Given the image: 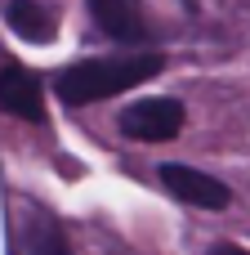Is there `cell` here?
I'll list each match as a JSON object with an SVG mask.
<instances>
[{
	"label": "cell",
	"instance_id": "1",
	"mask_svg": "<svg viewBox=\"0 0 250 255\" xmlns=\"http://www.w3.org/2000/svg\"><path fill=\"white\" fill-rule=\"evenodd\" d=\"M166 58L161 54H116V58H85V63H72L58 72L54 90L63 103L72 108H85V103H98V99H112V94H125L152 76H161Z\"/></svg>",
	"mask_w": 250,
	"mask_h": 255
},
{
	"label": "cell",
	"instance_id": "2",
	"mask_svg": "<svg viewBox=\"0 0 250 255\" xmlns=\"http://www.w3.org/2000/svg\"><path fill=\"white\" fill-rule=\"evenodd\" d=\"M183 117H188V112H183L179 99L152 94V99L130 103V108L116 117V126H121V134L134 139V143H170V139L183 130Z\"/></svg>",
	"mask_w": 250,
	"mask_h": 255
},
{
	"label": "cell",
	"instance_id": "3",
	"mask_svg": "<svg viewBox=\"0 0 250 255\" xmlns=\"http://www.w3.org/2000/svg\"><path fill=\"white\" fill-rule=\"evenodd\" d=\"M9 255H72V242L49 211L18 206L9 220Z\"/></svg>",
	"mask_w": 250,
	"mask_h": 255
},
{
	"label": "cell",
	"instance_id": "4",
	"mask_svg": "<svg viewBox=\"0 0 250 255\" xmlns=\"http://www.w3.org/2000/svg\"><path fill=\"white\" fill-rule=\"evenodd\" d=\"M157 175H161V184H166L170 197H179V202H188V206H197V211H228V206H233V188H228L224 179L197 170V166L166 161Z\"/></svg>",
	"mask_w": 250,
	"mask_h": 255
},
{
	"label": "cell",
	"instance_id": "5",
	"mask_svg": "<svg viewBox=\"0 0 250 255\" xmlns=\"http://www.w3.org/2000/svg\"><path fill=\"white\" fill-rule=\"evenodd\" d=\"M89 18L98 22L103 36H112L116 45H143L152 31H148V18L139 9V0H89Z\"/></svg>",
	"mask_w": 250,
	"mask_h": 255
},
{
	"label": "cell",
	"instance_id": "6",
	"mask_svg": "<svg viewBox=\"0 0 250 255\" xmlns=\"http://www.w3.org/2000/svg\"><path fill=\"white\" fill-rule=\"evenodd\" d=\"M0 108H4L9 117H18V121H40V117H45L40 81H36L27 67H18V63L0 67Z\"/></svg>",
	"mask_w": 250,
	"mask_h": 255
},
{
	"label": "cell",
	"instance_id": "7",
	"mask_svg": "<svg viewBox=\"0 0 250 255\" xmlns=\"http://www.w3.org/2000/svg\"><path fill=\"white\" fill-rule=\"evenodd\" d=\"M4 18H9V27L22 40H36V45H49L54 40V13L40 0H9L4 4Z\"/></svg>",
	"mask_w": 250,
	"mask_h": 255
},
{
	"label": "cell",
	"instance_id": "8",
	"mask_svg": "<svg viewBox=\"0 0 250 255\" xmlns=\"http://www.w3.org/2000/svg\"><path fill=\"white\" fill-rule=\"evenodd\" d=\"M210 255H250V251H242V247H233V242H219V247H215Z\"/></svg>",
	"mask_w": 250,
	"mask_h": 255
}]
</instances>
